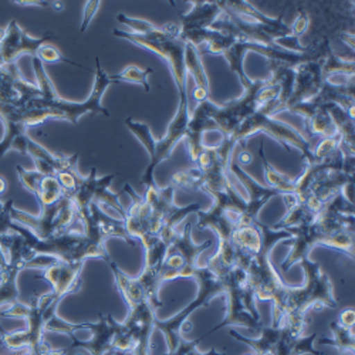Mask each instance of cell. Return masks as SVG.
I'll use <instances>...</instances> for the list:
<instances>
[{"label":"cell","mask_w":355,"mask_h":355,"mask_svg":"<svg viewBox=\"0 0 355 355\" xmlns=\"http://www.w3.org/2000/svg\"><path fill=\"white\" fill-rule=\"evenodd\" d=\"M33 69L40 96L21 108L15 105L0 107V120H2L3 125L16 124L28 130L49 120L67 121L77 125L84 114H103L104 116H110V111L101 104V98L108 90V87L115 84L116 80L114 74H108L101 67L98 57L96 58V78L93 90L84 101H69L58 96L51 78L46 71V66L39 58H33Z\"/></svg>","instance_id":"1"},{"label":"cell","mask_w":355,"mask_h":355,"mask_svg":"<svg viewBox=\"0 0 355 355\" xmlns=\"http://www.w3.org/2000/svg\"><path fill=\"white\" fill-rule=\"evenodd\" d=\"M306 275L302 287L288 286L280 311L272 315V325L287 327L294 333L304 334L307 327V313L310 310L337 309L338 302L334 295V284L324 273L321 266L310 257L299 263Z\"/></svg>","instance_id":"2"},{"label":"cell","mask_w":355,"mask_h":355,"mask_svg":"<svg viewBox=\"0 0 355 355\" xmlns=\"http://www.w3.org/2000/svg\"><path fill=\"white\" fill-rule=\"evenodd\" d=\"M62 303L60 299L49 291L39 295L32 303L24 304L21 302L0 311V317H16L24 318L27 325L24 330L8 333L2 331L0 336V344L10 351L27 349L33 355H42L50 349V345L44 341L46 336V324L53 314L57 313L58 304Z\"/></svg>","instance_id":"3"},{"label":"cell","mask_w":355,"mask_h":355,"mask_svg":"<svg viewBox=\"0 0 355 355\" xmlns=\"http://www.w3.org/2000/svg\"><path fill=\"white\" fill-rule=\"evenodd\" d=\"M189 116H191V112L188 107V98H180L178 111L166 128V134L161 139L154 138L151 128L148 124L135 121L132 118H127L125 120L127 128L139 139V142L146 150L148 155H150V164H148L144 175L141 176V184L145 188L157 184L155 176H154L155 169L161 162L171 158L176 145L180 144L181 139L185 138Z\"/></svg>","instance_id":"4"},{"label":"cell","mask_w":355,"mask_h":355,"mask_svg":"<svg viewBox=\"0 0 355 355\" xmlns=\"http://www.w3.org/2000/svg\"><path fill=\"white\" fill-rule=\"evenodd\" d=\"M219 280L226 297V314L223 321L203 334V337H209L212 333L225 327H243L252 331H260L263 325L260 313L257 311V300L245 270L234 266L232 270L220 276Z\"/></svg>","instance_id":"5"},{"label":"cell","mask_w":355,"mask_h":355,"mask_svg":"<svg viewBox=\"0 0 355 355\" xmlns=\"http://www.w3.org/2000/svg\"><path fill=\"white\" fill-rule=\"evenodd\" d=\"M114 36L123 37L132 44H137L145 50H150L159 57H162L166 62L172 77L175 80L178 93H180V98H188L187 97V69H185V43L180 39V26L178 23H168L162 27H155V31L146 36H138L132 35L130 32L115 31L112 32Z\"/></svg>","instance_id":"6"},{"label":"cell","mask_w":355,"mask_h":355,"mask_svg":"<svg viewBox=\"0 0 355 355\" xmlns=\"http://www.w3.org/2000/svg\"><path fill=\"white\" fill-rule=\"evenodd\" d=\"M10 216L13 223L26 227L39 241H50L69 232H84L83 219L76 205L67 196L40 208L37 216L12 206Z\"/></svg>","instance_id":"7"},{"label":"cell","mask_w":355,"mask_h":355,"mask_svg":"<svg viewBox=\"0 0 355 355\" xmlns=\"http://www.w3.org/2000/svg\"><path fill=\"white\" fill-rule=\"evenodd\" d=\"M256 134H266L276 139L286 151L297 150L302 153L303 159L307 161L311 158L313 146L310 141L294 127L288 125L287 123H283L277 120L276 116L266 114L263 111H254L250 116L241 124V127L236 130L229 138L236 144V146H245L248 144V139Z\"/></svg>","instance_id":"8"},{"label":"cell","mask_w":355,"mask_h":355,"mask_svg":"<svg viewBox=\"0 0 355 355\" xmlns=\"http://www.w3.org/2000/svg\"><path fill=\"white\" fill-rule=\"evenodd\" d=\"M192 279L199 286V293L196 295V299L176 315L165 321H161L158 318L155 321V329L162 333L168 352H173L178 348V345L184 341L182 333L185 331V324L189 322L188 320L193 314V311L198 310L199 307L208 306L215 297H218V295H223V286L219 277L206 268V266H199Z\"/></svg>","instance_id":"9"},{"label":"cell","mask_w":355,"mask_h":355,"mask_svg":"<svg viewBox=\"0 0 355 355\" xmlns=\"http://www.w3.org/2000/svg\"><path fill=\"white\" fill-rule=\"evenodd\" d=\"M12 229V227H10ZM6 264L0 268V309L19 303V275L28 269V264L37 256L16 230H10L0 238Z\"/></svg>","instance_id":"10"},{"label":"cell","mask_w":355,"mask_h":355,"mask_svg":"<svg viewBox=\"0 0 355 355\" xmlns=\"http://www.w3.org/2000/svg\"><path fill=\"white\" fill-rule=\"evenodd\" d=\"M212 246L211 241L196 243L192 239V225L182 223L175 238L168 245L164 263L162 280L171 282L175 279H192L199 268V256Z\"/></svg>","instance_id":"11"},{"label":"cell","mask_w":355,"mask_h":355,"mask_svg":"<svg viewBox=\"0 0 355 355\" xmlns=\"http://www.w3.org/2000/svg\"><path fill=\"white\" fill-rule=\"evenodd\" d=\"M263 83L264 80H253L252 85L246 88L243 96L216 107L214 120L222 138L230 137L248 116L257 111V94Z\"/></svg>","instance_id":"12"},{"label":"cell","mask_w":355,"mask_h":355,"mask_svg":"<svg viewBox=\"0 0 355 355\" xmlns=\"http://www.w3.org/2000/svg\"><path fill=\"white\" fill-rule=\"evenodd\" d=\"M51 42V33H46L42 37H32L31 35H27L24 28L19 26L16 20H12L5 27L3 37L0 40V66L16 64L17 58L24 54H28L35 58L37 57L42 46Z\"/></svg>","instance_id":"13"},{"label":"cell","mask_w":355,"mask_h":355,"mask_svg":"<svg viewBox=\"0 0 355 355\" xmlns=\"http://www.w3.org/2000/svg\"><path fill=\"white\" fill-rule=\"evenodd\" d=\"M85 330L90 333V338L81 340L76 336H70L73 344L67 348V351L73 348L85 349L90 355H107V354H116L115 351V338L116 331L120 327L118 322L111 314H100L98 321H84Z\"/></svg>","instance_id":"14"},{"label":"cell","mask_w":355,"mask_h":355,"mask_svg":"<svg viewBox=\"0 0 355 355\" xmlns=\"http://www.w3.org/2000/svg\"><path fill=\"white\" fill-rule=\"evenodd\" d=\"M324 85V74L318 57H311L306 62L294 66V80L290 100L287 103L286 111L291 107L309 103L314 100Z\"/></svg>","instance_id":"15"},{"label":"cell","mask_w":355,"mask_h":355,"mask_svg":"<svg viewBox=\"0 0 355 355\" xmlns=\"http://www.w3.org/2000/svg\"><path fill=\"white\" fill-rule=\"evenodd\" d=\"M218 104H215L211 98L205 100L198 103L195 111L191 114L189 116V123H188V128H187V134H185V141L188 145V153L189 157L192 159V162H195L198 159V157L202 154L203 148H205V142H203V135L206 132L211 131H218L216 123L214 120V114L216 111Z\"/></svg>","instance_id":"16"},{"label":"cell","mask_w":355,"mask_h":355,"mask_svg":"<svg viewBox=\"0 0 355 355\" xmlns=\"http://www.w3.org/2000/svg\"><path fill=\"white\" fill-rule=\"evenodd\" d=\"M84 263H66L57 260L42 270L39 279L46 280L51 286V293L57 299L63 300L66 295L77 293L81 288V272Z\"/></svg>","instance_id":"17"},{"label":"cell","mask_w":355,"mask_h":355,"mask_svg":"<svg viewBox=\"0 0 355 355\" xmlns=\"http://www.w3.org/2000/svg\"><path fill=\"white\" fill-rule=\"evenodd\" d=\"M16 171L21 187L36 196L40 208L50 206L64 196V191L55 176L37 172L36 169L28 171L20 165L16 166Z\"/></svg>","instance_id":"18"},{"label":"cell","mask_w":355,"mask_h":355,"mask_svg":"<svg viewBox=\"0 0 355 355\" xmlns=\"http://www.w3.org/2000/svg\"><path fill=\"white\" fill-rule=\"evenodd\" d=\"M26 155H28L35 161V169L37 172L51 175L55 178L57 175H60L63 172L78 169V158H80L78 153L69 157L55 155L50 153L42 144L32 139L31 137L27 138Z\"/></svg>","instance_id":"19"},{"label":"cell","mask_w":355,"mask_h":355,"mask_svg":"<svg viewBox=\"0 0 355 355\" xmlns=\"http://www.w3.org/2000/svg\"><path fill=\"white\" fill-rule=\"evenodd\" d=\"M222 13L223 10L220 2H192L191 12L182 15L180 21H178L180 36L211 28Z\"/></svg>","instance_id":"20"},{"label":"cell","mask_w":355,"mask_h":355,"mask_svg":"<svg viewBox=\"0 0 355 355\" xmlns=\"http://www.w3.org/2000/svg\"><path fill=\"white\" fill-rule=\"evenodd\" d=\"M185 69H187V74L191 76L195 81L193 98L198 103L208 100L211 93L209 78L205 71L199 49H196L191 43H185Z\"/></svg>","instance_id":"21"},{"label":"cell","mask_w":355,"mask_h":355,"mask_svg":"<svg viewBox=\"0 0 355 355\" xmlns=\"http://www.w3.org/2000/svg\"><path fill=\"white\" fill-rule=\"evenodd\" d=\"M23 76L16 64L0 66V105H13L20 100Z\"/></svg>","instance_id":"22"},{"label":"cell","mask_w":355,"mask_h":355,"mask_svg":"<svg viewBox=\"0 0 355 355\" xmlns=\"http://www.w3.org/2000/svg\"><path fill=\"white\" fill-rule=\"evenodd\" d=\"M320 63H321L324 78L355 74L354 58H345L333 51H329L327 54L322 55L320 58Z\"/></svg>","instance_id":"23"},{"label":"cell","mask_w":355,"mask_h":355,"mask_svg":"<svg viewBox=\"0 0 355 355\" xmlns=\"http://www.w3.org/2000/svg\"><path fill=\"white\" fill-rule=\"evenodd\" d=\"M259 151H260V157H261V162H263L266 181H268V187L277 191L279 196L291 195V192H293V178H290L286 173L279 172L268 159L264 158L263 141L260 142V150Z\"/></svg>","instance_id":"24"},{"label":"cell","mask_w":355,"mask_h":355,"mask_svg":"<svg viewBox=\"0 0 355 355\" xmlns=\"http://www.w3.org/2000/svg\"><path fill=\"white\" fill-rule=\"evenodd\" d=\"M331 338H322L321 344H329L336 347L340 355H354L355 348V336L354 329L344 327L338 321L330 324Z\"/></svg>","instance_id":"25"},{"label":"cell","mask_w":355,"mask_h":355,"mask_svg":"<svg viewBox=\"0 0 355 355\" xmlns=\"http://www.w3.org/2000/svg\"><path fill=\"white\" fill-rule=\"evenodd\" d=\"M259 225L260 222L254 226L236 229L230 238L232 245L249 253H257L261 249V232Z\"/></svg>","instance_id":"26"},{"label":"cell","mask_w":355,"mask_h":355,"mask_svg":"<svg viewBox=\"0 0 355 355\" xmlns=\"http://www.w3.org/2000/svg\"><path fill=\"white\" fill-rule=\"evenodd\" d=\"M154 73L153 69H141L135 64L127 66L123 71L114 74L116 83H134L144 87L145 92H151V85L148 83V77Z\"/></svg>","instance_id":"27"},{"label":"cell","mask_w":355,"mask_h":355,"mask_svg":"<svg viewBox=\"0 0 355 355\" xmlns=\"http://www.w3.org/2000/svg\"><path fill=\"white\" fill-rule=\"evenodd\" d=\"M35 58H39V60L43 63V64H55V63H67V64H71V66H76V67H80V69H85L84 66L78 64V63H74L71 60H67V58L60 53V50H58L53 43H47L44 46H42V49L39 50L37 53V57Z\"/></svg>","instance_id":"28"},{"label":"cell","mask_w":355,"mask_h":355,"mask_svg":"<svg viewBox=\"0 0 355 355\" xmlns=\"http://www.w3.org/2000/svg\"><path fill=\"white\" fill-rule=\"evenodd\" d=\"M205 340V337H199L193 341H182L178 348L173 351L176 355H226V351H218L215 347H212L208 352H200L198 349V344Z\"/></svg>","instance_id":"29"},{"label":"cell","mask_w":355,"mask_h":355,"mask_svg":"<svg viewBox=\"0 0 355 355\" xmlns=\"http://www.w3.org/2000/svg\"><path fill=\"white\" fill-rule=\"evenodd\" d=\"M12 206H13V200H8L5 202V206L0 211V238H2L3 234L9 233L12 229V216H10V211H12ZM6 264V259L3 254L2 248H0V268H3Z\"/></svg>","instance_id":"30"},{"label":"cell","mask_w":355,"mask_h":355,"mask_svg":"<svg viewBox=\"0 0 355 355\" xmlns=\"http://www.w3.org/2000/svg\"><path fill=\"white\" fill-rule=\"evenodd\" d=\"M100 6H101V2H87L85 9H84V19H83V24H81V31H80L81 33H84L87 31L88 24L92 23V20Z\"/></svg>","instance_id":"31"},{"label":"cell","mask_w":355,"mask_h":355,"mask_svg":"<svg viewBox=\"0 0 355 355\" xmlns=\"http://www.w3.org/2000/svg\"><path fill=\"white\" fill-rule=\"evenodd\" d=\"M340 324H343L344 327H348V329H354V324H355V313L352 309H347L344 310L340 315H338V320H337Z\"/></svg>","instance_id":"32"},{"label":"cell","mask_w":355,"mask_h":355,"mask_svg":"<svg viewBox=\"0 0 355 355\" xmlns=\"http://www.w3.org/2000/svg\"><path fill=\"white\" fill-rule=\"evenodd\" d=\"M8 191V181L6 178L0 175V196L5 195V192Z\"/></svg>","instance_id":"33"},{"label":"cell","mask_w":355,"mask_h":355,"mask_svg":"<svg viewBox=\"0 0 355 355\" xmlns=\"http://www.w3.org/2000/svg\"><path fill=\"white\" fill-rule=\"evenodd\" d=\"M17 5H21V6H50L47 2H15Z\"/></svg>","instance_id":"34"},{"label":"cell","mask_w":355,"mask_h":355,"mask_svg":"<svg viewBox=\"0 0 355 355\" xmlns=\"http://www.w3.org/2000/svg\"><path fill=\"white\" fill-rule=\"evenodd\" d=\"M3 206H5V202H2V196H0V211H2Z\"/></svg>","instance_id":"35"},{"label":"cell","mask_w":355,"mask_h":355,"mask_svg":"<svg viewBox=\"0 0 355 355\" xmlns=\"http://www.w3.org/2000/svg\"><path fill=\"white\" fill-rule=\"evenodd\" d=\"M3 33H5V28H0V40H2V37H3Z\"/></svg>","instance_id":"36"}]
</instances>
